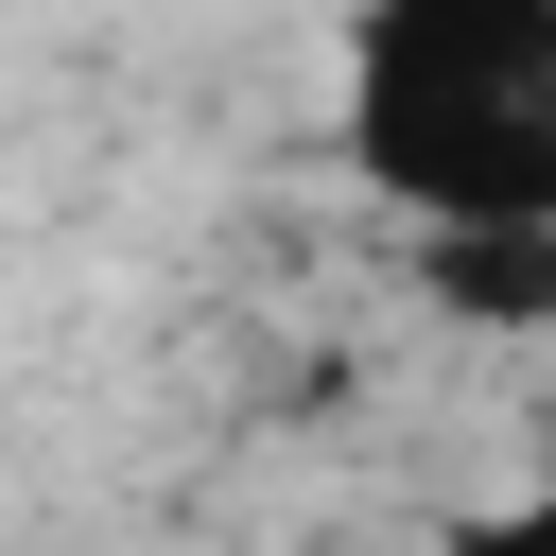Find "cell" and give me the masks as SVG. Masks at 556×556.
Segmentation results:
<instances>
[{
  "label": "cell",
  "mask_w": 556,
  "mask_h": 556,
  "mask_svg": "<svg viewBox=\"0 0 556 556\" xmlns=\"http://www.w3.org/2000/svg\"><path fill=\"white\" fill-rule=\"evenodd\" d=\"M330 156L400 243L556 226V0H348Z\"/></svg>",
  "instance_id": "1"
},
{
  "label": "cell",
  "mask_w": 556,
  "mask_h": 556,
  "mask_svg": "<svg viewBox=\"0 0 556 556\" xmlns=\"http://www.w3.org/2000/svg\"><path fill=\"white\" fill-rule=\"evenodd\" d=\"M417 313H452V330H556V226H434L417 243Z\"/></svg>",
  "instance_id": "2"
}]
</instances>
